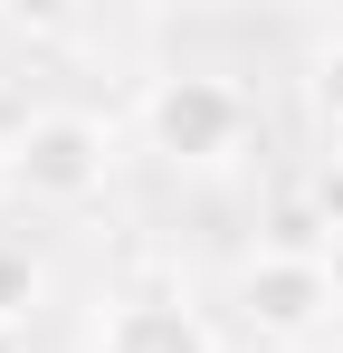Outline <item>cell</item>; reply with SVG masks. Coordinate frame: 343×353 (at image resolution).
I'll return each mask as SVG.
<instances>
[{
  "label": "cell",
  "instance_id": "obj_8",
  "mask_svg": "<svg viewBox=\"0 0 343 353\" xmlns=\"http://www.w3.org/2000/svg\"><path fill=\"white\" fill-rule=\"evenodd\" d=\"M10 201H19V191H10V134H0V210H10Z\"/></svg>",
  "mask_w": 343,
  "mask_h": 353
},
{
  "label": "cell",
  "instance_id": "obj_6",
  "mask_svg": "<svg viewBox=\"0 0 343 353\" xmlns=\"http://www.w3.org/2000/svg\"><path fill=\"white\" fill-rule=\"evenodd\" d=\"M39 296H48L39 248H29V239H0V325H29V315H39Z\"/></svg>",
  "mask_w": 343,
  "mask_h": 353
},
{
  "label": "cell",
  "instance_id": "obj_5",
  "mask_svg": "<svg viewBox=\"0 0 343 353\" xmlns=\"http://www.w3.org/2000/svg\"><path fill=\"white\" fill-rule=\"evenodd\" d=\"M305 115L324 124V143H343V19L305 48Z\"/></svg>",
  "mask_w": 343,
  "mask_h": 353
},
{
  "label": "cell",
  "instance_id": "obj_7",
  "mask_svg": "<svg viewBox=\"0 0 343 353\" xmlns=\"http://www.w3.org/2000/svg\"><path fill=\"white\" fill-rule=\"evenodd\" d=\"M305 220L343 239V143H324V153H315V172H305Z\"/></svg>",
  "mask_w": 343,
  "mask_h": 353
},
{
  "label": "cell",
  "instance_id": "obj_4",
  "mask_svg": "<svg viewBox=\"0 0 343 353\" xmlns=\"http://www.w3.org/2000/svg\"><path fill=\"white\" fill-rule=\"evenodd\" d=\"M86 353H220V334H210V315H200L191 296H172V287H124V296L96 305Z\"/></svg>",
  "mask_w": 343,
  "mask_h": 353
},
{
  "label": "cell",
  "instance_id": "obj_10",
  "mask_svg": "<svg viewBox=\"0 0 343 353\" xmlns=\"http://www.w3.org/2000/svg\"><path fill=\"white\" fill-rule=\"evenodd\" d=\"M248 353H295V344H248Z\"/></svg>",
  "mask_w": 343,
  "mask_h": 353
},
{
  "label": "cell",
  "instance_id": "obj_11",
  "mask_svg": "<svg viewBox=\"0 0 343 353\" xmlns=\"http://www.w3.org/2000/svg\"><path fill=\"white\" fill-rule=\"evenodd\" d=\"M334 334H343V325H334Z\"/></svg>",
  "mask_w": 343,
  "mask_h": 353
},
{
  "label": "cell",
  "instance_id": "obj_3",
  "mask_svg": "<svg viewBox=\"0 0 343 353\" xmlns=\"http://www.w3.org/2000/svg\"><path fill=\"white\" fill-rule=\"evenodd\" d=\"M114 181V124L96 105H29L10 124V191L29 210H86Z\"/></svg>",
  "mask_w": 343,
  "mask_h": 353
},
{
  "label": "cell",
  "instance_id": "obj_1",
  "mask_svg": "<svg viewBox=\"0 0 343 353\" xmlns=\"http://www.w3.org/2000/svg\"><path fill=\"white\" fill-rule=\"evenodd\" d=\"M134 134L172 172H238L258 143V96L220 67H163L134 96Z\"/></svg>",
  "mask_w": 343,
  "mask_h": 353
},
{
  "label": "cell",
  "instance_id": "obj_2",
  "mask_svg": "<svg viewBox=\"0 0 343 353\" xmlns=\"http://www.w3.org/2000/svg\"><path fill=\"white\" fill-rule=\"evenodd\" d=\"M229 305H238V325H248L258 344L315 353V334H334V325H343V277H334V258H324L315 239H277V248L238 258Z\"/></svg>",
  "mask_w": 343,
  "mask_h": 353
},
{
  "label": "cell",
  "instance_id": "obj_9",
  "mask_svg": "<svg viewBox=\"0 0 343 353\" xmlns=\"http://www.w3.org/2000/svg\"><path fill=\"white\" fill-rule=\"evenodd\" d=\"M0 353H29V325H0Z\"/></svg>",
  "mask_w": 343,
  "mask_h": 353
}]
</instances>
